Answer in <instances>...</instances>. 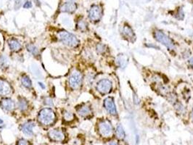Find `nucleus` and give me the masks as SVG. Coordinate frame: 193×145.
Segmentation results:
<instances>
[{
    "instance_id": "f257e3e1",
    "label": "nucleus",
    "mask_w": 193,
    "mask_h": 145,
    "mask_svg": "<svg viewBox=\"0 0 193 145\" xmlns=\"http://www.w3.org/2000/svg\"><path fill=\"white\" fill-rule=\"evenodd\" d=\"M59 40L65 45L70 47H76L79 44V41L75 35L66 31H61L57 33Z\"/></svg>"
},
{
    "instance_id": "f03ea898",
    "label": "nucleus",
    "mask_w": 193,
    "mask_h": 145,
    "mask_svg": "<svg viewBox=\"0 0 193 145\" xmlns=\"http://www.w3.org/2000/svg\"><path fill=\"white\" fill-rule=\"evenodd\" d=\"M39 123L44 126H49L54 123L56 120V115L54 111L50 108H44L38 115Z\"/></svg>"
},
{
    "instance_id": "7ed1b4c3",
    "label": "nucleus",
    "mask_w": 193,
    "mask_h": 145,
    "mask_svg": "<svg viewBox=\"0 0 193 145\" xmlns=\"http://www.w3.org/2000/svg\"><path fill=\"white\" fill-rule=\"evenodd\" d=\"M82 79H83V77H82V73L77 70H75L71 73L68 78L69 85L73 89H78L82 85Z\"/></svg>"
},
{
    "instance_id": "20e7f679",
    "label": "nucleus",
    "mask_w": 193,
    "mask_h": 145,
    "mask_svg": "<svg viewBox=\"0 0 193 145\" xmlns=\"http://www.w3.org/2000/svg\"><path fill=\"white\" fill-rule=\"evenodd\" d=\"M154 36L157 42L161 43L162 44L165 45L169 49H171L174 48V44L172 42L171 39L169 36H166L165 33H163V32L160 31H156L154 33Z\"/></svg>"
},
{
    "instance_id": "39448f33",
    "label": "nucleus",
    "mask_w": 193,
    "mask_h": 145,
    "mask_svg": "<svg viewBox=\"0 0 193 145\" xmlns=\"http://www.w3.org/2000/svg\"><path fill=\"white\" fill-rule=\"evenodd\" d=\"M99 131L103 137H110L113 134V128L108 121H102L99 123Z\"/></svg>"
},
{
    "instance_id": "423d86ee",
    "label": "nucleus",
    "mask_w": 193,
    "mask_h": 145,
    "mask_svg": "<svg viewBox=\"0 0 193 145\" xmlns=\"http://www.w3.org/2000/svg\"><path fill=\"white\" fill-rule=\"evenodd\" d=\"M113 84L109 79H102L97 83V89L101 94H105L111 92Z\"/></svg>"
},
{
    "instance_id": "0eeeda50",
    "label": "nucleus",
    "mask_w": 193,
    "mask_h": 145,
    "mask_svg": "<svg viewBox=\"0 0 193 145\" xmlns=\"http://www.w3.org/2000/svg\"><path fill=\"white\" fill-rule=\"evenodd\" d=\"M49 137L50 139L54 142H64L65 139V135L63 133V131H60L58 129H52L49 131Z\"/></svg>"
},
{
    "instance_id": "6e6552de",
    "label": "nucleus",
    "mask_w": 193,
    "mask_h": 145,
    "mask_svg": "<svg viewBox=\"0 0 193 145\" xmlns=\"http://www.w3.org/2000/svg\"><path fill=\"white\" fill-rule=\"evenodd\" d=\"M102 17V9L100 6L93 5L89 11V17L92 21L96 22L100 20Z\"/></svg>"
},
{
    "instance_id": "1a4fd4ad",
    "label": "nucleus",
    "mask_w": 193,
    "mask_h": 145,
    "mask_svg": "<svg viewBox=\"0 0 193 145\" xmlns=\"http://www.w3.org/2000/svg\"><path fill=\"white\" fill-rule=\"evenodd\" d=\"M104 106L106 110L113 115H117V110H116V105L113 101V99L111 97H107L104 100Z\"/></svg>"
},
{
    "instance_id": "9d476101",
    "label": "nucleus",
    "mask_w": 193,
    "mask_h": 145,
    "mask_svg": "<svg viewBox=\"0 0 193 145\" xmlns=\"http://www.w3.org/2000/svg\"><path fill=\"white\" fill-rule=\"evenodd\" d=\"M12 92V88L10 85L6 80L0 79V95L7 96Z\"/></svg>"
},
{
    "instance_id": "9b49d317",
    "label": "nucleus",
    "mask_w": 193,
    "mask_h": 145,
    "mask_svg": "<svg viewBox=\"0 0 193 145\" xmlns=\"http://www.w3.org/2000/svg\"><path fill=\"white\" fill-rule=\"evenodd\" d=\"M1 107L6 111H13L15 108V103L9 98H5L1 101Z\"/></svg>"
},
{
    "instance_id": "f8f14e48",
    "label": "nucleus",
    "mask_w": 193,
    "mask_h": 145,
    "mask_svg": "<svg viewBox=\"0 0 193 145\" xmlns=\"http://www.w3.org/2000/svg\"><path fill=\"white\" fill-rule=\"evenodd\" d=\"M76 9H77V5H76V3L73 2V1H68V2L65 3L61 6L60 11L63 12L70 13L76 11Z\"/></svg>"
},
{
    "instance_id": "ddd939ff",
    "label": "nucleus",
    "mask_w": 193,
    "mask_h": 145,
    "mask_svg": "<svg viewBox=\"0 0 193 145\" xmlns=\"http://www.w3.org/2000/svg\"><path fill=\"white\" fill-rule=\"evenodd\" d=\"M35 126V123L33 121H29L22 126V131L26 135L32 136L33 135V128Z\"/></svg>"
},
{
    "instance_id": "4468645a",
    "label": "nucleus",
    "mask_w": 193,
    "mask_h": 145,
    "mask_svg": "<svg viewBox=\"0 0 193 145\" xmlns=\"http://www.w3.org/2000/svg\"><path fill=\"white\" fill-rule=\"evenodd\" d=\"M8 45L10 50L14 51V52H17L21 49V44L17 39H10L8 40Z\"/></svg>"
},
{
    "instance_id": "2eb2a0df",
    "label": "nucleus",
    "mask_w": 193,
    "mask_h": 145,
    "mask_svg": "<svg viewBox=\"0 0 193 145\" xmlns=\"http://www.w3.org/2000/svg\"><path fill=\"white\" fill-rule=\"evenodd\" d=\"M78 113L82 117H87L92 114V110L87 105H84L78 110Z\"/></svg>"
},
{
    "instance_id": "dca6fc26",
    "label": "nucleus",
    "mask_w": 193,
    "mask_h": 145,
    "mask_svg": "<svg viewBox=\"0 0 193 145\" xmlns=\"http://www.w3.org/2000/svg\"><path fill=\"white\" fill-rule=\"evenodd\" d=\"M123 34L126 36H127L129 39H134V33L133 31L131 28V27H129V26L126 25V26H123Z\"/></svg>"
},
{
    "instance_id": "f3484780",
    "label": "nucleus",
    "mask_w": 193,
    "mask_h": 145,
    "mask_svg": "<svg viewBox=\"0 0 193 145\" xmlns=\"http://www.w3.org/2000/svg\"><path fill=\"white\" fill-rule=\"evenodd\" d=\"M28 106H29V103L28 101L26 100L24 98H20L18 101V108L21 111H25L27 110Z\"/></svg>"
},
{
    "instance_id": "a211bd4d",
    "label": "nucleus",
    "mask_w": 193,
    "mask_h": 145,
    "mask_svg": "<svg viewBox=\"0 0 193 145\" xmlns=\"http://www.w3.org/2000/svg\"><path fill=\"white\" fill-rule=\"evenodd\" d=\"M21 83L25 87L31 88L32 86V82L28 76H23L21 78Z\"/></svg>"
},
{
    "instance_id": "6ab92c4d",
    "label": "nucleus",
    "mask_w": 193,
    "mask_h": 145,
    "mask_svg": "<svg viewBox=\"0 0 193 145\" xmlns=\"http://www.w3.org/2000/svg\"><path fill=\"white\" fill-rule=\"evenodd\" d=\"M116 136H117L118 138L120 139H124L125 132H124V130H123V127L121 126V125L118 126L117 128H116Z\"/></svg>"
},
{
    "instance_id": "aec40b11",
    "label": "nucleus",
    "mask_w": 193,
    "mask_h": 145,
    "mask_svg": "<svg viewBox=\"0 0 193 145\" xmlns=\"http://www.w3.org/2000/svg\"><path fill=\"white\" fill-rule=\"evenodd\" d=\"M63 118L67 122H70V121H72L74 119V115L71 112L65 111L64 113H63Z\"/></svg>"
},
{
    "instance_id": "412c9836",
    "label": "nucleus",
    "mask_w": 193,
    "mask_h": 145,
    "mask_svg": "<svg viewBox=\"0 0 193 145\" xmlns=\"http://www.w3.org/2000/svg\"><path fill=\"white\" fill-rule=\"evenodd\" d=\"M26 47H27V50L31 54H33V55H37L38 54H39V49H38V48L36 47V46H34V45L28 44L27 46H26Z\"/></svg>"
},
{
    "instance_id": "4be33fe9",
    "label": "nucleus",
    "mask_w": 193,
    "mask_h": 145,
    "mask_svg": "<svg viewBox=\"0 0 193 145\" xmlns=\"http://www.w3.org/2000/svg\"><path fill=\"white\" fill-rule=\"evenodd\" d=\"M77 27L79 30L84 31H85L86 28H87V23H86V21H84V20H80L78 21Z\"/></svg>"
},
{
    "instance_id": "5701e85b",
    "label": "nucleus",
    "mask_w": 193,
    "mask_h": 145,
    "mask_svg": "<svg viewBox=\"0 0 193 145\" xmlns=\"http://www.w3.org/2000/svg\"><path fill=\"white\" fill-rule=\"evenodd\" d=\"M96 49L98 53L102 54L106 51V46L103 44H98L96 46Z\"/></svg>"
},
{
    "instance_id": "b1692460",
    "label": "nucleus",
    "mask_w": 193,
    "mask_h": 145,
    "mask_svg": "<svg viewBox=\"0 0 193 145\" xmlns=\"http://www.w3.org/2000/svg\"><path fill=\"white\" fill-rule=\"evenodd\" d=\"M8 65V60L4 56L0 57V67L1 68H6Z\"/></svg>"
},
{
    "instance_id": "393cba45",
    "label": "nucleus",
    "mask_w": 193,
    "mask_h": 145,
    "mask_svg": "<svg viewBox=\"0 0 193 145\" xmlns=\"http://www.w3.org/2000/svg\"><path fill=\"white\" fill-rule=\"evenodd\" d=\"M118 64L121 67H123L126 65V60L123 59V57H120V58H118Z\"/></svg>"
},
{
    "instance_id": "a878e982",
    "label": "nucleus",
    "mask_w": 193,
    "mask_h": 145,
    "mask_svg": "<svg viewBox=\"0 0 193 145\" xmlns=\"http://www.w3.org/2000/svg\"><path fill=\"white\" fill-rule=\"evenodd\" d=\"M17 145H31V144L30 143H29V142H28L27 140L22 139H20L18 142H17Z\"/></svg>"
},
{
    "instance_id": "bb28decb",
    "label": "nucleus",
    "mask_w": 193,
    "mask_h": 145,
    "mask_svg": "<svg viewBox=\"0 0 193 145\" xmlns=\"http://www.w3.org/2000/svg\"><path fill=\"white\" fill-rule=\"evenodd\" d=\"M32 7V4L31 1H26V3H25L24 4H23V7L26 9H29V8H31V7Z\"/></svg>"
},
{
    "instance_id": "cd10ccee",
    "label": "nucleus",
    "mask_w": 193,
    "mask_h": 145,
    "mask_svg": "<svg viewBox=\"0 0 193 145\" xmlns=\"http://www.w3.org/2000/svg\"><path fill=\"white\" fill-rule=\"evenodd\" d=\"M45 104H46V105H49V106H52V105H53L52 100L51 99H47L46 100H45Z\"/></svg>"
},
{
    "instance_id": "c85d7f7f",
    "label": "nucleus",
    "mask_w": 193,
    "mask_h": 145,
    "mask_svg": "<svg viewBox=\"0 0 193 145\" xmlns=\"http://www.w3.org/2000/svg\"><path fill=\"white\" fill-rule=\"evenodd\" d=\"M189 62H190V65L192 67H193V58H192L190 60Z\"/></svg>"
},
{
    "instance_id": "c756f323",
    "label": "nucleus",
    "mask_w": 193,
    "mask_h": 145,
    "mask_svg": "<svg viewBox=\"0 0 193 145\" xmlns=\"http://www.w3.org/2000/svg\"><path fill=\"white\" fill-rule=\"evenodd\" d=\"M39 86H41V87L42 88V89H45V85H44V83H40V82H39Z\"/></svg>"
},
{
    "instance_id": "7c9ffc66",
    "label": "nucleus",
    "mask_w": 193,
    "mask_h": 145,
    "mask_svg": "<svg viewBox=\"0 0 193 145\" xmlns=\"http://www.w3.org/2000/svg\"><path fill=\"white\" fill-rule=\"evenodd\" d=\"M110 145H118V143L116 142H111L110 143Z\"/></svg>"
},
{
    "instance_id": "2f4dec72",
    "label": "nucleus",
    "mask_w": 193,
    "mask_h": 145,
    "mask_svg": "<svg viewBox=\"0 0 193 145\" xmlns=\"http://www.w3.org/2000/svg\"><path fill=\"white\" fill-rule=\"evenodd\" d=\"M3 123V121H2V120L1 119H0V124H1Z\"/></svg>"
},
{
    "instance_id": "473e14b6",
    "label": "nucleus",
    "mask_w": 193,
    "mask_h": 145,
    "mask_svg": "<svg viewBox=\"0 0 193 145\" xmlns=\"http://www.w3.org/2000/svg\"><path fill=\"white\" fill-rule=\"evenodd\" d=\"M192 121H193V110H192Z\"/></svg>"
},
{
    "instance_id": "72a5a7b5",
    "label": "nucleus",
    "mask_w": 193,
    "mask_h": 145,
    "mask_svg": "<svg viewBox=\"0 0 193 145\" xmlns=\"http://www.w3.org/2000/svg\"><path fill=\"white\" fill-rule=\"evenodd\" d=\"M68 1H73V0H68Z\"/></svg>"
}]
</instances>
